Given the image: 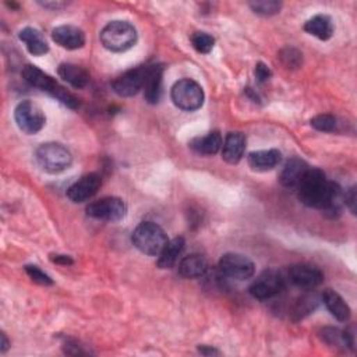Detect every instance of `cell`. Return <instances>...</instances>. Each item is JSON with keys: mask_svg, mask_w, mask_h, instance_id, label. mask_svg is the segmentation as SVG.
Wrapping results in <instances>:
<instances>
[{"mask_svg": "<svg viewBox=\"0 0 357 357\" xmlns=\"http://www.w3.org/2000/svg\"><path fill=\"white\" fill-rule=\"evenodd\" d=\"M299 200L315 209H321L335 216L340 212L343 193L339 184L329 182L325 173L315 168H308L299 186L296 187Z\"/></svg>", "mask_w": 357, "mask_h": 357, "instance_id": "6da1fadb", "label": "cell"}, {"mask_svg": "<svg viewBox=\"0 0 357 357\" xmlns=\"http://www.w3.org/2000/svg\"><path fill=\"white\" fill-rule=\"evenodd\" d=\"M23 78L34 88L41 89L42 92L49 94L59 102H62L64 106L70 109H78L80 101L77 96H74L71 92H69L64 87H62L53 77L44 73L41 69L33 64H27L23 71Z\"/></svg>", "mask_w": 357, "mask_h": 357, "instance_id": "7a4b0ae2", "label": "cell"}, {"mask_svg": "<svg viewBox=\"0 0 357 357\" xmlns=\"http://www.w3.org/2000/svg\"><path fill=\"white\" fill-rule=\"evenodd\" d=\"M99 38L105 49L114 53H122L137 44L139 34L134 26L129 21L116 20L102 28Z\"/></svg>", "mask_w": 357, "mask_h": 357, "instance_id": "3957f363", "label": "cell"}, {"mask_svg": "<svg viewBox=\"0 0 357 357\" xmlns=\"http://www.w3.org/2000/svg\"><path fill=\"white\" fill-rule=\"evenodd\" d=\"M132 241L133 245L147 256H159L169 242L165 230L154 222H141L134 229Z\"/></svg>", "mask_w": 357, "mask_h": 357, "instance_id": "277c9868", "label": "cell"}, {"mask_svg": "<svg viewBox=\"0 0 357 357\" xmlns=\"http://www.w3.org/2000/svg\"><path fill=\"white\" fill-rule=\"evenodd\" d=\"M35 159L38 165L48 173H60L71 166V153L58 143L42 144L37 153Z\"/></svg>", "mask_w": 357, "mask_h": 357, "instance_id": "5b68a950", "label": "cell"}, {"mask_svg": "<svg viewBox=\"0 0 357 357\" xmlns=\"http://www.w3.org/2000/svg\"><path fill=\"white\" fill-rule=\"evenodd\" d=\"M171 98L179 109L194 112L202 106L205 95L198 82L190 78H183L172 87Z\"/></svg>", "mask_w": 357, "mask_h": 357, "instance_id": "8992f818", "label": "cell"}, {"mask_svg": "<svg viewBox=\"0 0 357 357\" xmlns=\"http://www.w3.org/2000/svg\"><path fill=\"white\" fill-rule=\"evenodd\" d=\"M15 121L23 133L31 136L44 129L46 117L41 106L33 101H23L15 109Z\"/></svg>", "mask_w": 357, "mask_h": 357, "instance_id": "52a82bcc", "label": "cell"}, {"mask_svg": "<svg viewBox=\"0 0 357 357\" xmlns=\"http://www.w3.org/2000/svg\"><path fill=\"white\" fill-rule=\"evenodd\" d=\"M87 215L106 222H119L128 214L126 202L119 197H105L87 207Z\"/></svg>", "mask_w": 357, "mask_h": 357, "instance_id": "ba28073f", "label": "cell"}, {"mask_svg": "<svg viewBox=\"0 0 357 357\" xmlns=\"http://www.w3.org/2000/svg\"><path fill=\"white\" fill-rule=\"evenodd\" d=\"M219 271L222 275L236 279V281H247L254 277L256 265L246 256L227 253L219 260Z\"/></svg>", "mask_w": 357, "mask_h": 357, "instance_id": "9c48e42d", "label": "cell"}, {"mask_svg": "<svg viewBox=\"0 0 357 357\" xmlns=\"http://www.w3.org/2000/svg\"><path fill=\"white\" fill-rule=\"evenodd\" d=\"M285 288V279L277 270H265L250 286V295L257 300H270Z\"/></svg>", "mask_w": 357, "mask_h": 357, "instance_id": "30bf717a", "label": "cell"}, {"mask_svg": "<svg viewBox=\"0 0 357 357\" xmlns=\"http://www.w3.org/2000/svg\"><path fill=\"white\" fill-rule=\"evenodd\" d=\"M289 279L295 286L303 290H313L322 284L324 274L315 265L296 264L289 270Z\"/></svg>", "mask_w": 357, "mask_h": 357, "instance_id": "8fae6325", "label": "cell"}, {"mask_svg": "<svg viewBox=\"0 0 357 357\" xmlns=\"http://www.w3.org/2000/svg\"><path fill=\"white\" fill-rule=\"evenodd\" d=\"M144 70L146 67H137L119 76L112 82V89L114 91V94L122 98H130L137 95L143 89Z\"/></svg>", "mask_w": 357, "mask_h": 357, "instance_id": "7c38bea8", "label": "cell"}, {"mask_svg": "<svg viewBox=\"0 0 357 357\" xmlns=\"http://www.w3.org/2000/svg\"><path fill=\"white\" fill-rule=\"evenodd\" d=\"M102 179L96 173L84 175L67 190V198L74 204H81L92 198L101 189Z\"/></svg>", "mask_w": 357, "mask_h": 357, "instance_id": "4fadbf2b", "label": "cell"}, {"mask_svg": "<svg viewBox=\"0 0 357 357\" xmlns=\"http://www.w3.org/2000/svg\"><path fill=\"white\" fill-rule=\"evenodd\" d=\"M164 66L162 64H151L144 70V82L143 91L144 98L148 103L155 105L161 101L162 96V81H164Z\"/></svg>", "mask_w": 357, "mask_h": 357, "instance_id": "5bb4252c", "label": "cell"}, {"mask_svg": "<svg viewBox=\"0 0 357 357\" xmlns=\"http://www.w3.org/2000/svg\"><path fill=\"white\" fill-rule=\"evenodd\" d=\"M52 40L67 51H76L85 45V34L76 26H59L52 31Z\"/></svg>", "mask_w": 357, "mask_h": 357, "instance_id": "9a60e30c", "label": "cell"}, {"mask_svg": "<svg viewBox=\"0 0 357 357\" xmlns=\"http://www.w3.org/2000/svg\"><path fill=\"white\" fill-rule=\"evenodd\" d=\"M246 137L242 133H229L222 146V158L230 165L239 164L245 155Z\"/></svg>", "mask_w": 357, "mask_h": 357, "instance_id": "2e32d148", "label": "cell"}, {"mask_svg": "<svg viewBox=\"0 0 357 357\" xmlns=\"http://www.w3.org/2000/svg\"><path fill=\"white\" fill-rule=\"evenodd\" d=\"M282 161V154L278 150H263L250 153L247 162L256 172H268L275 169Z\"/></svg>", "mask_w": 357, "mask_h": 357, "instance_id": "e0dca14e", "label": "cell"}, {"mask_svg": "<svg viewBox=\"0 0 357 357\" xmlns=\"http://www.w3.org/2000/svg\"><path fill=\"white\" fill-rule=\"evenodd\" d=\"M19 38L21 42L26 44L27 51L33 56H44L49 52V45H48L46 40L44 38L42 33L38 31L37 28L27 27V28L21 30L19 34Z\"/></svg>", "mask_w": 357, "mask_h": 357, "instance_id": "ac0fdd59", "label": "cell"}, {"mask_svg": "<svg viewBox=\"0 0 357 357\" xmlns=\"http://www.w3.org/2000/svg\"><path fill=\"white\" fill-rule=\"evenodd\" d=\"M308 168L310 166L299 158L289 159L281 173V183L288 189H296L303 176L306 175V172L308 171Z\"/></svg>", "mask_w": 357, "mask_h": 357, "instance_id": "d6986e66", "label": "cell"}, {"mask_svg": "<svg viewBox=\"0 0 357 357\" xmlns=\"http://www.w3.org/2000/svg\"><path fill=\"white\" fill-rule=\"evenodd\" d=\"M58 74L63 81L69 82L77 89L85 88L89 82V74L87 70L74 63H62L58 69Z\"/></svg>", "mask_w": 357, "mask_h": 357, "instance_id": "ffe728a7", "label": "cell"}, {"mask_svg": "<svg viewBox=\"0 0 357 357\" xmlns=\"http://www.w3.org/2000/svg\"><path fill=\"white\" fill-rule=\"evenodd\" d=\"M304 31L320 41H328L333 35V23L329 16L317 15L306 21Z\"/></svg>", "mask_w": 357, "mask_h": 357, "instance_id": "44dd1931", "label": "cell"}, {"mask_svg": "<svg viewBox=\"0 0 357 357\" xmlns=\"http://www.w3.org/2000/svg\"><path fill=\"white\" fill-rule=\"evenodd\" d=\"M184 246H186V243H184L183 237H175V239L169 241L166 243V246L164 247V250L159 253L157 265L161 270L172 268L177 263L179 257L182 256V253L184 250Z\"/></svg>", "mask_w": 357, "mask_h": 357, "instance_id": "7402d4cb", "label": "cell"}, {"mask_svg": "<svg viewBox=\"0 0 357 357\" xmlns=\"http://www.w3.org/2000/svg\"><path fill=\"white\" fill-rule=\"evenodd\" d=\"M208 271L207 260L200 254H190L184 257L179 264V274L187 279H197L205 275Z\"/></svg>", "mask_w": 357, "mask_h": 357, "instance_id": "603a6c76", "label": "cell"}, {"mask_svg": "<svg viewBox=\"0 0 357 357\" xmlns=\"http://www.w3.org/2000/svg\"><path fill=\"white\" fill-rule=\"evenodd\" d=\"M322 302H324L325 307L328 308V311L332 314V317H335L338 321L345 322V321H347L350 318V308H349V306L342 299V296L338 295L335 290H332V289L324 290Z\"/></svg>", "mask_w": 357, "mask_h": 357, "instance_id": "cb8c5ba5", "label": "cell"}, {"mask_svg": "<svg viewBox=\"0 0 357 357\" xmlns=\"http://www.w3.org/2000/svg\"><path fill=\"white\" fill-rule=\"evenodd\" d=\"M223 140L219 132H211L205 137L191 140L190 148L200 155H215L222 150Z\"/></svg>", "mask_w": 357, "mask_h": 357, "instance_id": "d4e9b609", "label": "cell"}, {"mask_svg": "<svg viewBox=\"0 0 357 357\" xmlns=\"http://www.w3.org/2000/svg\"><path fill=\"white\" fill-rule=\"evenodd\" d=\"M191 45H193V48H194L198 53L207 55V53H209V52L214 49L215 38H214L212 35H209L208 33L198 31V33H194V34L191 35Z\"/></svg>", "mask_w": 357, "mask_h": 357, "instance_id": "484cf974", "label": "cell"}, {"mask_svg": "<svg viewBox=\"0 0 357 357\" xmlns=\"http://www.w3.org/2000/svg\"><path fill=\"white\" fill-rule=\"evenodd\" d=\"M310 123L315 130L324 133H333L338 129V121L332 114H318L311 119Z\"/></svg>", "mask_w": 357, "mask_h": 357, "instance_id": "4316f807", "label": "cell"}, {"mask_svg": "<svg viewBox=\"0 0 357 357\" xmlns=\"http://www.w3.org/2000/svg\"><path fill=\"white\" fill-rule=\"evenodd\" d=\"M250 8L256 15L260 16H274L278 15L282 9V3L275 2V0H265V2H253L250 3Z\"/></svg>", "mask_w": 357, "mask_h": 357, "instance_id": "83f0119b", "label": "cell"}, {"mask_svg": "<svg viewBox=\"0 0 357 357\" xmlns=\"http://www.w3.org/2000/svg\"><path fill=\"white\" fill-rule=\"evenodd\" d=\"M279 58L288 69H297L303 62V55L293 48H288V49L282 51Z\"/></svg>", "mask_w": 357, "mask_h": 357, "instance_id": "f1b7e54d", "label": "cell"}, {"mask_svg": "<svg viewBox=\"0 0 357 357\" xmlns=\"http://www.w3.org/2000/svg\"><path fill=\"white\" fill-rule=\"evenodd\" d=\"M26 272H27V275H28L35 284H38V285H42V286H51V285H53L52 278H51L48 274H45L41 268H38V267H35V265H27V267H26Z\"/></svg>", "mask_w": 357, "mask_h": 357, "instance_id": "f546056e", "label": "cell"}, {"mask_svg": "<svg viewBox=\"0 0 357 357\" xmlns=\"http://www.w3.org/2000/svg\"><path fill=\"white\" fill-rule=\"evenodd\" d=\"M271 77H272L271 69L265 63H263V62L257 63V66H256V78H257V81L263 84V82H267Z\"/></svg>", "mask_w": 357, "mask_h": 357, "instance_id": "4dcf8cb0", "label": "cell"}, {"mask_svg": "<svg viewBox=\"0 0 357 357\" xmlns=\"http://www.w3.org/2000/svg\"><path fill=\"white\" fill-rule=\"evenodd\" d=\"M357 195H356V187H351L346 194H343V201L347 205V208L350 209L351 214H356V201Z\"/></svg>", "mask_w": 357, "mask_h": 357, "instance_id": "1f68e13d", "label": "cell"}, {"mask_svg": "<svg viewBox=\"0 0 357 357\" xmlns=\"http://www.w3.org/2000/svg\"><path fill=\"white\" fill-rule=\"evenodd\" d=\"M51 261L55 263V264H59V265H71L73 264V260L71 257L69 256H60V254H53L51 256Z\"/></svg>", "mask_w": 357, "mask_h": 357, "instance_id": "d6a6232c", "label": "cell"}, {"mask_svg": "<svg viewBox=\"0 0 357 357\" xmlns=\"http://www.w3.org/2000/svg\"><path fill=\"white\" fill-rule=\"evenodd\" d=\"M198 351L201 353V354H205V356H212V354H220L218 350H215L214 347L211 349V347H208V346H200L198 347Z\"/></svg>", "mask_w": 357, "mask_h": 357, "instance_id": "836d02e7", "label": "cell"}, {"mask_svg": "<svg viewBox=\"0 0 357 357\" xmlns=\"http://www.w3.org/2000/svg\"><path fill=\"white\" fill-rule=\"evenodd\" d=\"M8 349H9V340H8V338H6V333L3 332V333H2V351L5 353Z\"/></svg>", "mask_w": 357, "mask_h": 357, "instance_id": "e575fe53", "label": "cell"}]
</instances>
